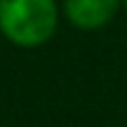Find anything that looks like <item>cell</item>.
<instances>
[{"label":"cell","instance_id":"obj_2","mask_svg":"<svg viewBox=\"0 0 127 127\" xmlns=\"http://www.w3.org/2000/svg\"><path fill=\"white\" fill-rule=\"evenodd\" d=\"M118 9V0H66V14L80 28H99Z\"/></svg>","mask_w":127,"mask_h":127},{"label":"cell","instance_id":"obj_1","mask_svg":"<svg viewBox=\"0 0 127 127\" xmlns=\"http://www.w3.org/2000/svg\"><path fill=\"white\" fill-rule=\"evenodd\" d=\"M57 28L54 0H0V31L21 47H35Z\"/></svg>","mask_w":127,"mask_h":127},{"label":"cell","instance_id":"obj_3","mask_svg":"<svg viewBox=\"0 0 127 127\" xmlns=\"http://www.w3.org/2000/svg\"><path fill=\"white\" fill-rule=\"evenodd\" d=\"M125 2H127V0H125Z\"/></svg>","mask_w":127,"mask_h":127}]
</instances>
